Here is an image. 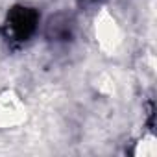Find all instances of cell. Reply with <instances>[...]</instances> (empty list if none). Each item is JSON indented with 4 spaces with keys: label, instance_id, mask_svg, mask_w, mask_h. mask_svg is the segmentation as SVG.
<instances>
[{
    "label": "cell",
    "instance_id": "obj_1",
    "mask_svg": "<svg viewBox=\"0 0 157 157\" xmlns=\"http://www.w3.org/2000/svg\"><path fill=\"white\" fill-rule=\"evenodd\" d=\"M26 107L19 96L6 91L0 94V129H10L24 122Z\"/></svg>",
    "mask_w": 157,
    "mask_h": 157
},
{
    "label": "cell",
    "instance_id": "obj_2",
    "mask_svg": "<svg viewBox=\"0 0 157 157\" xmlns=\"http://www.w3.org/2000/svg\"><path fill=\"white\" fill-rule=\"evenodd\" d=\"M37 26V15L33 10L28 8H17L11 11L8 21V35L13 37V41H26Z\"/></svg>",
    "mask_w": 157,
    "mask_h": 157
},
{
    "label": "cell",
    "instance_id": "obj_3",
    "mask_svg": "<svg viewBox=\"0 0 157 157\" xmlns=\"http://www.w3.org/2000/svg\"><path fill=\"white\" fill-rule=\"evenodd\" d=\"M96 39L102 48L115 50L120 44V30L117 21L109 13H102V17L96 21Z\"/></svg>",
    "mask_w": 157,
    "mask_h": 157
},
{
    "label": "cell",
    "instance_id": "obj_4",
    "mask_svg": "<svg viewBox=\"0 0 157 157\" xmlns=\"http://www.w3.org/2000/svg\"><path fill=\"white\" fill-rule=\"evenodd\" d=\"M72 30H74V21L67 15H57L48 22V32L52 41H68V37H72Z\"/></svg>",
    "mask_w": 157,
    "mask_h": 157
}]
</instances>
